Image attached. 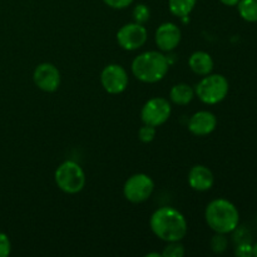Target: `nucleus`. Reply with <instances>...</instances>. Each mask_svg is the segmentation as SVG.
I'll use <instances>...</instances> for the list:
<instances>
[{"mask_svg": "<svg viewBox=\"0 0 257 257\" xmlns=\"http://www.w3.org/2000/svg\"><path fill=\"white\" fill-rule=\"evenodd\" d=\"M215 183L212 171L203 165H196L188 172V185L198 192H205L212 188Z\"/></svg>", "mask_w": 257, "mask_h": 257, "instance_id": "obj_13", "label": "nucleus"}, {"mask_svg": "<svg viewBox=\"0 0 257 257\" xmlns=\"http://www.w3.org/2000/svg\"><path fill=\"white\" fill-rule=\"evenodd\" d=\"M223 5H227V7H235L238 4L240 0H220Z\"/></svg>", "mask_w": 257, "mask_h": 257, "instance_id": "obj_25", "label": "nucleus"}, {"mask_svg": "<svg viewBox=\"0 0 257 257\" xmlns=\"http://www.w3.org/2000/svg\"><path fill=\"white\" fill-rule=\"evenodd\" d=\"M170 69L167 57L161 52L150 50L136 57L132 62V73L143 83H157L166 77Z\"/></svg>", "mask_w": 257, "mask_h": 257, "instance_id": "obj_3", "label": "nucleus"}, {"mask_svg": "<svg viewBox=\"0 0 257 257\" xmlns=\"http://www.w3.org/2000/svg\"><path fill=\"white\" fill-rule=\"evenodd\" d=\"M147 38L148 33L145 25L138 24L136 22L123 25L117 33L118 44L128 52L142 48L147 42Z\"/></svg>", "mask_w": 257, "mask_h": 257, "instance_id": "obj_8", "label": "nucleus"}, {"mask_svg": "<svg viewBox=\"0 0 257 257\" xmlns=\"http://www.w3.org/2000/svg\"><path fill=\"white\" fill-rule=\"evenodd\" d=\"M195 89L187 83H178L172 87L170 92V99L177 105H187L195 98Z\"/></svg>", "mask_w": 257, "mask_h": 257, "instance_id": "obj_15", "label": "nucleus"}, {"mask_svg": "<svg viewBox=\"0 0 257 257\" xmlns=\"http://www.w3.org/2000/svg\"><path fill=\"white\" fill-rule=\"evenodd\" d=\"M185 252V246L181 243V241H173V242H167V246L163 248L161 255L162 257H183Z\"/></svg>", "mask_w": 257, "mask_h": 257, "instance_id": "obj_18", "label": "nucleus"}, {"mask_svg": "<svg viewBox=\"0 0 257 257\" xmlns=\"http://www.w3.org/2000/svg\"><path fill=\"white\" fill-rule=\"evenodd\" d=\"M127 70L119 64H109L100 73V83L109 94H119L128 87Z\"/></svg>", "mask_w": 257, "mask_h": 257, "instance_id": "obj_9", "label": "nucleus"}, {"mask_svg": "<svg viewBox=\"0 0 257 257\" xmlns=\"http://www.w3.org/2000/svg\"><path fill=\"white\" fill-rule=\"evenodd\" d=\"M151 230L160 240L166 242L182 241L188 231L186 217L173 207H161L152 213L150 220Z\"/></svg>", "mask_w": 257, "mask_h": 257, "instance_id": "obj_1", "label": "nucleus"}, {"mask_svg": "<svg viewBox=\"0 0 257 257\" xmlns=\"http://www.w3.org/2000/svg\"><path fill=\"white\" fill-rule=\"evenodd\" d=\"M253 256L257 257V242L253 245Z\"/></svg>", "mask_w": 257, "mask_h": 257, "instance_id": "obj_27", "label": "nucleus"}, {"mask_svg": "<svg viewBox=\"0 0 257 257\" xmlns=\"http://www.w3.org/2000/svg\"><path fill=\"white\" fill-rule=\"evenodd\" d=\"M217 127V118L212 112L198 110L188 120V130L192 135L203 137L213 132Z\"/></svg>", "mask_w": 257, "mask_h": 257, "instance_id": "obj_12", "label": "nucleus"}, {"mask_svg": "<svg viewBox=\"0 0 257 257\" xmlns=\"http://www.w3.org/2000/svg\"><path fill=\"white\" fill-rule=\"evenodd\" d=\"M188 65L195 74L205 77V75L212 73L213 59L207 52L197 50V52L191 54L190 59H188Z\"/></svg>", "mask_w": 257, "mask_h": 257, "instance_id": "obj_14", "label": "nucleus"}, {"mask_svg": "<svg viewBox=\"0 0 257 257\" xmlns=\"http://www.w3.org/2000/svg\"><path fill=\"white\" fill-rule=\"evenodd\" d=\"M171 113H172V107L168 99L155 97L145 103L141 110V118L145 124L160 127L167 122L168 118L171 117Z\"/></svg>", "mask_w": 257, "mask_h": 257, "instance_id": "obj_7", "label": "nucleus"}, {"mask_svg": "<svg viewBox=\"0 0 257 257\" xmlns=\"http://www.w3.org/2000/svg\"><path fill=\"white\" fill-rule=\"evenodd\" d=\"M230 84L222 74H207L196 85L195 93L205 104H217L228 94Z\"/></svg>", "mask_w": 257, "mask_h": 257, "instance_id": "obj_4", "label": "nucleus"}, {"mask_svg": "<svg viewBox=\"0 0 257 257\" xmlns=\"http://www.w3.org/2000/svg\"><path fill=\"white\" fill-rule=\"evenodd\" d=\"M156 132H157V131H156V127L150 124H145L143 127L140 128V131H138V138H140L143 143H150L155 140Z\"/></svg>", "mask_w": 257, "mask_h": 257, "instance_id": "obj_21", "label": "nucleus"}, {"mask_svg": "<svg viewBox=\"0 0 257 257\" xmlns=\"http://www.w3.org/2000/svg\"><path fill=\"white\" fill-rule=\"evenodd\" d=\"M205 218L208 227L217 233L233 232L238 227L240 213L231 201L217 198L211 201L205 211Z\"/></svg>", "mask_w": 257, "mask_h": 257, "instance_id": "obj_2", "label": "nucleus"}, {"mask_svg": "<svg viewBox=\"0 0 257 257\" xmlns=\"http://www.w3.org/2000/svg\"><path fill=\"white\" fill-rule=\"evenodd\" d=\"M54 180L63 192L75 195L84 188L85 173L79 163L65 161L55 171Z\"/></svg>", "mask_w": 257, "mask_h": 257, "instance_id": "obj_5", "label": "nucleus"}, {"mask_svg": "<svg viewBox=\"0 0 257 257\" xmlns=\"http://www.w3.org/2000/svg\"><path fill=\"white\" fill-rule=\"evenodd\" d=\"M155 190V182L146 173H136L125 181L123 195L132 203H142L151 197Z\"/></svg>", "mask_w": 257, "mask_h": 257, "instance_id": "obj_6", "label": "nucleus"}, {"mask_svg": "<svg viewBox=\"0 0 257 257\" xmlns=\"http://www.w3.org/2000/svg\"><path fill=\"white\" fill-rule=\"evenodd\" d=\"M12 252V242L7 233L0 232V257H8Z\"/></svg>", "mask_w": 257, "mask_h": 257, "instance_id": "obj_23", "label": "nucleus"}, {"mask_svg": "<svg viewBox=\"0 0 257 257\" xmlns=\"http://www.w3.org/2000/svg\"><path fill=\"white\" fill-rule=\"evenodd\" d=\"M181 38H182L181 29L178 28L177 24L171 22L161 24L158 29L156 30L155 35L156 44L160 48V50L168 53L172 52V50H175L178 47Z\"/></svg>", "mask_w": 257, "mask_h": 257, "instance_id": "obj_11", "label": "nucleus"}, {"mask_svg": "<svg viewBox=\"0 0 257 257\" xmlns=\"http://www.w3.org/2000/svg\"><path fill=\"white\" fill-rule=\"evenodd\" d=\"M211 250L216 253H222L227 250L228 247V240L226 237L225 233H217L211 238Z\"/></svg>", "mask_w": 257, "mask_h": 257, "instance_id": "obj_19", "label": "nucleus"}, {"mask_svg": "<svg viewBox=\"0 0 257 257\" xmlns=\"http://www.w3.org/2000/svg\"><path fill=\"white\" fill-rule=\"evenodd\" d=\"M146 256L147 257H161L162 255H161L160 252H150V253H147Z\"/></svg>", "mask_w": 257, "mask_h": 257, "instance_id": "obj_26", "label": "nucleus"}, {"mask_svg": "<svg viewBox=\"0 0 257 257\" xmlns=\"http://www.w3.org/2000/svg\"><path fill=\"white\" fill-rule=\"evenodd\" d=\"M151 17L150 8L146 4H138L136 5L135 9H133V20L138 24H145L148 22Z\"/></svg>", "mask_w": 257, "mask_h": 257, "instance_id": "obj_20", "label": "nucleus"}, {"mask_svg": "<svg viewBox=\"0 0 257 257\" xmlns=\"http://www.w3.org/2000/svg\"><path fill=\"white\" fill-rule=\"evenodd\" d=\"M235 253L238 257L253 256V245H251L248 241H242V242H240L236 246Z\"/></svg>", "mask_w": 257, "mask_h": 257, "instance_id": "obj_22", "label": "nucleus"}, {"mask_svg": "<svg viewBox=\"0 0 257 257\" xmlns=\"http://www.w3.org/2000/svg\"><path fill=\"white\" fill-rule=\"evenodd\" d=\"M104 4H107L108 7L113 8V9H125L127 7H130L135 0H103Z\"/></svg>", "mask_w": 257, "mask_h": 257, "instance_id": "obj_24", "label": "nucleus"}, {"mask_svg": "<svg viewBox=\"0 0 257 257\" xmlns=\"http://www.w3.org/2000/svg\"><path fill=\"white\" fill-rule=\"evenodd\" d=\"M238 14L248 23L257 22V0H240L237 4Z\"/></svg>", "mask_w": 257, "mask_h": 257, "instance_id": "obj_17", "label": "nucleus"}, {"mask_svg": "<svg viewBox=\"0 0 257 257\" xmlns=\"http://www.w3.org/2000/svg\"><path fill=\"white\" fill-rule=\"evenodd\" d=\"M196 4L197 0H168L170 12L178 18L188 17L195 9Z\"/></svg>", "mask_w": 257, "mask_h": 257, "instance_id": "obj_16", "label": "nucleus"}, {"mask_svg": "<svg viewBox=\"0 0 257 257\" xmlns=\"http://www.w3.org/2000/svg\"><path fill=\"white\" fill-rule=\"evenodd\" d=\"M33 80H34L35 85L43 92L52 93L59 88L60 73L58 68L52 63H42L34 69Z\"/></svg>", "mask_w": 257, "mask_h": 257, "instance_id": "obj_10", "label": "nucleus"}]
</instances>
